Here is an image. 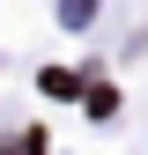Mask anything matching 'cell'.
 Wrapping results in <instances>:
<instances>
[{
    "instance_id": "cell-1",
    "label": "cell",
    "mask_w": 148,
    "mask_h": 155,
    "mask_svg": "<svg viewBox=\"0 0 148 155\" xmlns=\"http://www.w3.org/2000/svg\"><path fill=\"white\" fill-rule=\"evenodd\" d=\"M74 89H82V81H74L67 67H45V96H74Z\"/></svg>"
},
{
    "instance_id": "cell-2",
    "label": "cell",
    "mask_w": 148,
    "mask_h": 155,
    "mask_svg": "<svg viewBox=\"0 0 148 155\" xmlns=\"http://www.w3.org/2000/svg\"><path fill=\"white\" fill-rule=\"evenodd\" d=\"M89 111L96 118H119V89H89Z\"/></svg>"
}]
</instances>
